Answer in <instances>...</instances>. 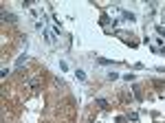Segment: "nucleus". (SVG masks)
<instances>
[{"mask_svg": "<svg viewBox=\"0 0 165 123\" xmlns=\"http://www.w3.org/2000/svg\"><path fill=\"white\" fill-rule=\"evenodd\" d=\"M117 37H121V40H123L126 44H130V46H136V42L132 40L134 35H132V33H128V31H117Z\"/></svg>", "mask_w": 165, "mask_h": 123, "instance_id": "7ed1b4c3", "label": "nucleus"}, {"mask_svg": "<svg viewBox=\"0 0 165 123\" xmlns=\"http://www.w3.org/2000/svg\"><path fill=\"white\" fill-rule=\"evenodd\" d=\"M2 22H9V24H13V22H16V15H13V13H7V11H2Z\"/></svg>", "mask_w": 165, "mask_h": 123, "instance_id": "39448f33", "label": "nucleus"}, {"mask_svg": "<svg viewBox=\"0 0 165 123\" xmlns=\"http://www.w3.org/2000/svg\"><path fill=\"white\" fill-rule=\"evenodd\" d=\"M95 103H97L101 110H110V103H108L106 99H95Z\"/></svg>", "mask_w": 165, "mask_h": 123, "instance_id": "423d86ee", "label": "nucleus"}, {"mask_svg": "<svg viewBox=\"0 0 165 123\" xmlns=\"http://www.w3.org/2000/svg\"><path fill=\"white\" fill-rule=\"evenodd\" d=\"M75 75H77V79L86 81V72H84V70H75Z\"/></svg>", "mask_w": 165, "mask_h": 123, "instance_id": "9d476101", "label": "nucleus"}, {"mask_svg": "<svg viewBox=\"0 0 165 123\" xmlns=\"http://www.w3.org/2000/svg\"><path fill=\"white\" fill-rule=\"evenodd\" d=\"M110 22H114V20H110V18H108L106 13H104V15L99 18V24H101V27H108V24H110Z\"/></svg>", "mask_w": 165, "mask_h": 123, "instance_id": "0eeeda50", "label": "nucleus"}, {"mask_svg": "<svg viewBox=\"0 0 165 123\" xmlns=\"http://www.w3.org/2000/svg\"><path fill=\"white\" fill-rule=\"evenodd\" d=\"M25 81H27V86H29V90H31L33 94H40V90H42V77H40V75L27 77Z\"/></svg>", "mask_w": 165, "mask_h": 123, "instance_id": "f03ea898", "label": "nucleus"}, {"mask_svg": "<svg viewBox=\"0 0 165 123\" xmlns=\"http://www.w3.org/2000/svg\"><path fill=\"white\" fill-rule=\"evenodd\" d=\"M152 86H156V88H165V81H163V79H154Z\"/></svg>", "mask_w": 165, "mask_h": 123, "instance_id": "1a4fd4ad", "label": "nucleus"}, {"mask_svg": "<svg viewBox=\"0 0 165 123\" xmlns=\"http://www.w3.org/2000/svg\"><path fill=\"white\" fill-rule=\"evenodd\" d=\"M156 33H158V35H163V33H165V27H161V24H156Z\"/></svg>", "mask_w": 165, "mask_h": 123, "instance_id": "f8f14e48", "label": "nucleus"}, {"mask_svg": "<svg viewBox=\"0 0 165 123\" xmlns=\"http://www.w3.org/2000/svg\"><path fill=\"white\" fill-rule=\"evenodd\" d=\"M117 123H128V119H126V116H119V119H117Z\"/></svg>", "mask_w": 165, "mask_h": 123, "instance_id": "4468645a", "label": "nucleus"}, {"mask_svg": "<svg viewBox=\"0 0 165 123\" xmlns=\"http://www.w3.org/2000/svg\"><path fill=\"white\" fill-rule=\"evenodd\" d=\"M126 119H128V123H136V121H139V112H136V110H130V112L126 114Z\"/></svg>", "mask_w": 165, "mask_h": 123, "instance_id": "20e7f679", "label": "nucleus"}, {"mask_svg": "<svg viewBox=\"0 0 165 123\" xmlns=\"http://www.w3.org/2000/svg\"><path fill=\"white\" fill-rule=\"evenodd\" d=\"M123 18H126L128 22H134V18H136V15H134L132 11H123Z\"/></svg>", "mask_w": 165, "mask_h": 123, "instance_id": "6e6552de", "label": "nucleus"}, {"mask_svg": "<svg viewBox=\"0 0 165 123\" xmlns=\"http://www.w3.org/2000/svg\"><path fill=\"white\" fill-rule=\"evenodd\" d=\"M31 5H33V0H22V7H27V9H29Z\"/></svg>", "mask_w": 165, "mask_h": 123, "instance_id": "ddd939ff", "label": "nucleus"}, {"mask_svg": "<svg viewBox=\"0 0 165 123\" xmlns=\"http://www.w3.org/2000/svg\"><path fill=\"white\" fill-rule=\"evenodd\" d=\"M148 46H150V51H152V53H156V55H165V37L154 35V37L148 40Z\"/></svg>", "mask_w": 165, "mask_h": 123, "instance_id": "f257e3e1", "label": "nucleus"}, {"mask_svg": "<svg viewBox=\"0 0 165 123\" xmlns=\"http://www.w3.org/2000/svg\"><path fill=\"white\" fill-rule=\"evenodd\" d=\"M25 62H27V55H22V57H20V59L16 62V66H22V64H25Z\"/></svg>", "mask_w": 165, "mask_h": 123, "instance_id": "9b49d317", "label": "nucleus"}]
</instances>
